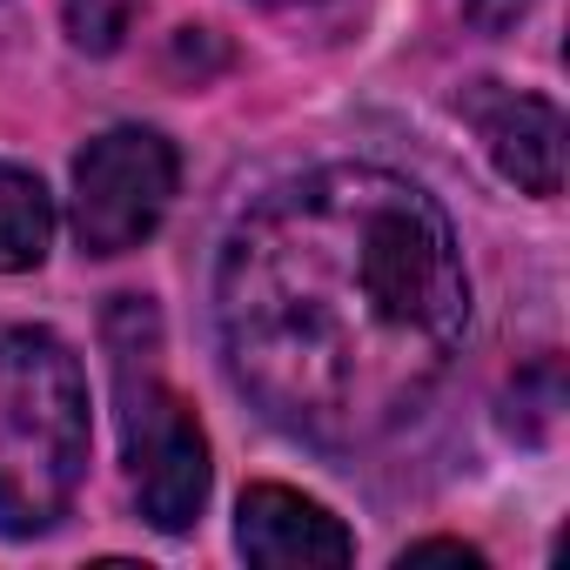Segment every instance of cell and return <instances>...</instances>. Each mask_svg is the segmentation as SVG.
I'll list each match as a JSON object with an SVG mask.
<instances>
[{
    "mask_svg": "<svg viewBox=\"0 0 570 570\" xmlns=\"http://www.w3.org/2000/svg\"><path fill=\"white\" fill-rule=\"evenodd\" d=\"M235 390L316 450L396 436L470 336L450 215L396 168L330 161L255 195L215 262Z\"/></svg>",
    "mask_w": 570,
    "mask_h": 570,
    "instance_id": "cell-1",
    "label": "cell"
},
{
    "mask_svg": "<svg viewBox=\"0 0 570 570\" xmlns=\"http://www.w3.org/2000/svg\"><path fill=\"white\" fill-rule=\"evenodd\" d=\"M88 476V376L55 330L0 336V530L48 537Z\"/></svg>",
    "mask_w": 570,
    "mask_h": 570,
    "instance_id": "cell-2",
    "label": "cell"
},
{
    "mask_svg": "<svg viewBox=\"0 0 570 570\" xmlns=\"http://www.w3.org/2000/svg\"><path fill=\"white\" fill-rule=\"evenodd\" d=\"M108 356H115V403H121V450L141 523L181 537L202 523L208 503V436L195 410L161 376V316L148 296H121L108 309Z\"/></svg>",
    "mask_w": 570,
    "mask_h": 570,
    "instance_id": "cell-3",
    "label": "cell"
},
{
    "mask_svg": "<svg viewBox=\"0 0 570 570\" xmlns=\"http://www.w3.org/2000/svg\"><path fill=\"white\" fill-rule=\"evenodd\" d=\"M181 161L175 141L155 128H108L75 155V242L88 255H128L141 248L168 202H175Z\"/></svg>",
    "mask_w": 570,
    "mask_h": 570,
    "instance_id": "cell-4",
    "label": "cell"
},
{
    "mask_svg": "<svg viewBox=\"0 0 570 570\" xmlns=\"http://www.w3.org/2000/svg\"><path fill=\"white\" fill-rule=\"evenodd\" d=\"M235 550L262 570H316V563H350L356 537L316 497L289 483H255L235 503Z\"/></svg>",
    "mask_w": 570,
    "mask_h": 570,
    "instance_id": "cell-5",
    "label": "cell"
},
{
    "mask_svg": "<svg viewBox=\"0 0 570 570\" xmlns=\"http://www.w3.org/2000/svg\"><path fill=\"white\" fill-rule=\"evenodd\" d=\"M476 128L490 141V161L523 195H557L563 188V115H557V101L497 88V95H476Z\"/></svg>",
    "mask_w": 570,
    "mask_h": 570,
    "instance_id": "cell-6",
    "label": "cell"
},
{
    "mask_svg": "<svg viewBox=\"0 0 570 570\" xmlns=\"http://www.w3.org/2000/svg\"><path fill=\"white\" fill-rule=\"evenodd\" d=\"M48 242H55V202H48L41 175L0 161V275L41 268Z\"/></svg>",
    "mask_w": 570,
    "mask_h": 570,
    "instance_id": "cell-7",
    "label": "cell"
},
{
    "mask_svg": "<svg viewBox=\"0 0 570 570\" xmlns=\"http://www.w3.org/2000/svg\"><path fill=\"white\" fill-rule=\"evenodd\" d=\"M135 8L141 0H68V41L81 48V55H115L121 41H128V28H135Z\"/></svg>",
    "mask_w": 570,
    "mask_h": 570,
    "instance_id": "cell-8",
    "label": "cell"
},
{
    "mask_svg": "<svg viewBox=\"0 0 570 570\" xmlns=\"http://www.w3.org/2000/svg\"><path fill=\"white\" fill-rule=\"evenodd\" d=\"M463 8H470V21H476L483 35H503V28H517V21H523L530 0H463Z\"/></svg>",
    "mask_w": 570,
    "mask_h": 570,
    "instance_id": "cell-9",
    "label": "cell"
},
{
    "mask_svg": "<svg viewBox=\"0 0 570 570\" xmlns=\"http://www.w3.org/2000/svg\"><path fill=\"white\" fill-rule=\"evenodd\" d=\"M423 557H450V563H483L470 543H450V537H430V543H410L403 550V563H423Z\"/></svg>",
    "mask_w": 570,
    "mask_h": 570,
    "instance_id": "cell-10",
    "label": "cell"
},
{
    "mask_svg": "<svg viewBox=\"0 0 570 570\" xmlns=\"http://www.w3.org/2000/svg\"><path fill=\"white\" fill-rule=\"evenodd\" d=\"M262 8H316V0H262Z\"/></svg>",
    "mask_w": 570,
    "mask_h": 570,
    "instance_id": "cell-11",
    "label": "cell"
}]
</instances>
